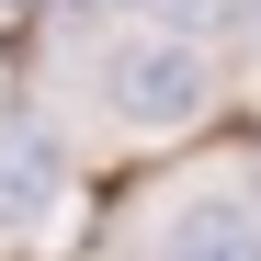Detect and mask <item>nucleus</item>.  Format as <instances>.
<instances>
[{
  "instance_id": "7ed1b4c3",
  "label": "nucleus",
  "mask_w": 261,
  "mask_h": 261,
  "mask_svg": "<svg viewBox=\"0 0 261 261\" xmlns=\"http://www.w3.org/2000/svg\"><path fill=\"white\" fill-rule=\"evenodd\" d=\"M68 193V148L46 125H0V239H34Z\"/></svg>"
},
{
  "instance_id": "f257e3e1",
  "label": "nucleus",
  "mask_w": 261,
  "mask_h": 261,
  "mask_svg": "<svg viewBox=\"0 0 261 261\" xmlns=\"http://www.w3.org/2000/svg\"><path fill=\"white\" fill-rule=\"evenodd\" d=\"M216 91V57L193 46V34H125V46L102 57V102L125 125H193Z\"/></svg>"
},
{
  "instance_id": "f03ea898",
  "label": "nucleus",
  "mask_w": 261,
  "mask_h": 261,
  "mask_svg": "<svg viewBox=\"0 0 261 261\" xmlns=\"http://www.w3.org/2000/svg\"><path fill=\"white\" fill-rule=\"evenodd\" d=\"M148 261H261V193H182L159 216V239H148Z\"/></svg>"
}]
</instances>
